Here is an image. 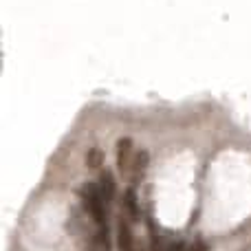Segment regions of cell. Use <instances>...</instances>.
<instances>
[{"label": "cell", "instance_id": "cell-1", "mask_svg": "<svg viewBox=\"0 0 251 251\" xmlns=\"http://www.w3.org/2000/svg\"><path fill=\"white\" fill-rule=\"evenodd\" d=\"M79 201H82V205H84V212H86L88 216L93 218V223L97 225V229L108 225V218H106V207H108V205H106L97 183H84V185L79 187Z\"/></svg>", "mask_w": 251, "mask_h": 251}, {"label": "cell", "instance_id": "cell-9", "mask_svg": "<svg viewBox=\"0 0 251 251\" xmlns=\"http://www.w3.org/2000/svg\"><path fill=\"white\" fill-rule=\"evenodd\" d=\"M165 251H185V240H172V243H168Z\"/></svg>", "mask_w": 251, "mask_h": 251}, {"label": "cell", "instance_id": "cell-10", "mask_svg": "<svg viewBox=\"0 0 251 251\" xmlns=\"http://www.w3.org/2000/svg\"><path fill=\"white\" fill-rule=\"evenodd\" d=\"M190 251H207V245L203 243V240H196L194 245H192V249Z\"/></svg>", "mask_w": 251, "mask_h": 251}, {"label": "cell", "instance_id": "cell-6", "mask_svg": "<svg viewBox=\"0 0 251 251\" xmlns=\"http://www.w3.org/2000/svg\"><path fill=\"white\" fill-rule=\"evenodd\" d=\"M122 214L130 218V221H139V196L134 185H128L122 196Z\"/></svg>", "mask_w": 251, "mask_h": 251}, {"label": "cell", "instance_id": "cell-2", "mask_svg": "<svg viewBox=\"0 0 251 251\" xmlns=\"http://www.w3.org/2000/svg\"><path fill=\"white\" fill-rule=\"evenodd\" d=\"M134 143L130 137H122L117 139V146H115V163H117V170L122 174H128L130 163L134 159Z\"/></svg>", "mask_w": 251, "mask_h": 251}, {"label": "cell", "instance_id": "cell-8", "mask_svg": "<svg viewBox=\"0 0 251 251\" xmlns=\"http://www.w3.org/2000/svg\"><path fill=\"white\" fill-rule=\"evenodd\" d=\"M165 247H168V245L163 243V238H161L159 234H154V231H152V234H150V249H148V251H165Z\"/></svg>", "mask_w": 251, "mask_h": 251}, {"label": "cell", "instance_id": "cell-3", "mask_svg": "<svg viewBox=\"0 0 251 251\" xmlns=\"http://www.w3.org/2000/svg\"><path fill=\"white\" fill-rule=\"evenodd\" d=\"M130 218L122 214L117 218V229H115V240H117V249L119 251H137L134 249V236H132V225Z\"/></svg>", "mask_w": 251, "mask_h": 251}, {"label": "cell", "instance_id": "cell-5", "mask_svg": "<svg viewBox=\"0 0 251 251\" xmlns=\"http://www.w3.org/2000/svg\"><path fill=\"white\" fill-rule=\"evenodd\" d=\"M97 185H100V192H101V196H104L106 205H110L115 199H117V187H119V185H117V178H115V174L110 172L108 168L100 172Z\"/></svg>", "mask_w": 251, "mask_h": 251}, {"label": "cell", "instance_id": "cell-4", "mask_svg": "<svg viewBox=\"0 0 251 251\" xmlns=\"http://www.w3.org/2000/svg\"><path fill=\"white\" fill-rule=\"evenodd\" d=\"M148 165H150V152L141 148V150L134 152V159H132V163H130L128 174H126V176H128V181H130V185H137V183L146 176Z\"/></svg>", "mask_w": 251, "mask_h": 251}, {"label": "cell", "instance_id": "cell-7", "mask_svg": "<svg viewBox=\"0 0 251 251\" xmlns=\"http://www.w3.org/2000/svg\"><path fill=\"white\" fill-rule=\"evenodd\" d=\"M84 163L88 170H104L106 163V152L101 148H91V150L84 154Z\"/></svg>", "mask_w": 251, "mask_h": 251}]
</instances>
